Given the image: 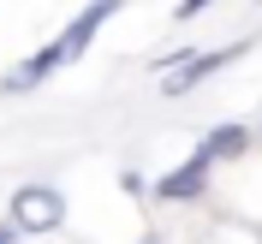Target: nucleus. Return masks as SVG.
I'll return each instance as SVG.
<instances>
[{
    "label": "nucleus",
    "mask_w": 262,
    "mask_h": 244,
    "mask_svg": "<svg viewBox=\"0 0 262 244\" xmlns=\"http://www.w3.org/2000/svg\"><path fill=\"white\" fill-rule=\"evenodd\" d=\"M119 12H125V0H90V6H83V12L72 18V24L54 36V42H42L36 54H24V60H18L6 78H0V96H30L36 83H48L54 72L78 65L83 54H90V42L101 36V24H114Z\"/></svg>",
    "instance_id": "1"
},
{
    "label": "nucleus",
    "mask_w": 262,
    "mask_h": 244,
    "mask_svg": "<svg viewBox=\"0 0 262 244\" xmlns=\"http://www.w3.org/2000/svg\"><path fill=\"white\" fill-rule=\"evenodd\" d=\"M6 220H12L24 238H54V232L66 227V191L60 185H18Z\"/></svg>",
    "instance_id": "2"
},
{
    "label": "nucleus",
    "mask_w": 262,
    "mask_h": 244,
    "mask_svg": "<svg viewBox=\"0 0 262 244\" xmlns=\"http://www.w3.org/2000/svg\"><path fill=\"white\" fill-rule=\"evenodd\" d=\"M238 54H250V36H238V42H221V48H196L191 60L173 72V78H161V96L179 101V96H191V90H203V83H209L214 72H227Z\"/></svg>",
    "instance_id": "3"
},
{
    "label": "nucleus",
    "mask_w": 262,
    "mask_h": 244,
    "mask_svg": "<svg viewBox=\"0 0 262 244\" xmlns=\"http://www.w3.org/2000/svg\"><path fill=\"white\" fill-rule=\"evenodd\" d=\"M209 185H214V167L196 161V155H185L173 173H161V179L149 185V196H155V203H196V196H209Z\"/></svg>",
    "instance_id": "4"
},
{
    "label": "nucleus",
    "mask_w": 262,
    "mask_h": 244,
    "mask_svg": "<svg viewBox=\"0 0 262 244\" xmlns=\"http://www.w3.org/2000/svg\"><path fill=\"white\" fill-rule=\"evenodd\" d=\"M250 143H256V125L227 119V125H209V131H203V143H196L191 155H196V161H209V167H221V161H238Z\"/></svg>",
    "instance_id": "5"
},
{
    "label": "nucleus",
    "mask_w": 262,
    "mask_h": 244,
    "mask_svg": "<svg viewBox=\"0 0 262 244\" xmlns=\"http://www.w3.org/2000/svg\"><path fill=\"white\" fill-rule=\"evenodd\" d=\"M119 191H125L131 203H143V196H149V179L137 173V167H125V173H119Z\"/></svg>",
    "instance_id": "6"
},
{
    "label": "nucleus",
    "mask_w": 262,
    "mask_h": 244,
    "mask_svg": "<svg viewBox=\"0 0 262 244\" xmlns=\"http://www.w3.org/2000/svg\"><path fill=\"white\" fill-rule=\"evenodd\" d=\"M209 6H214V0H179V6H173V18H179V24H196Z\"/></svg>",
    "instance_id": "7"
},
{
    "label": "nucleus",
    "mask_w": 262,
    "mask_h": 244,
    "mask_svg": "<svg viewBox=\"0 0 262 244\" xmlns=\"http://www.w3.org/2000/svg\"><path fill=\"white\" fill-rule=\"evenodd\" d=\"M0 244H24V232H18L12 220H0Z\"/></svg>",
    "instance_id": "8"
},
{
    "label": "nucleus",
    "mask_w": 262,
    "mask_h": 244,
    "mask_svg": "<svg viewBox=\"0 0 262 244\" xmlns=\"http://www.w3.org/2000/svg\"><path fill=\"white\" fill-rule=\"evenodd\" d=\"M143 244H155V238H143Z\"/></svg>",
    "instance_id": "9"
}]
</instances>
